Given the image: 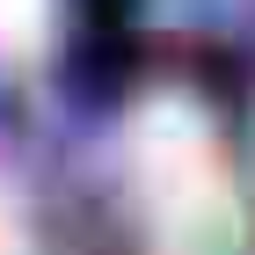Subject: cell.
Returning a JSON list of instances; mask_svg holds the SVG:
<instances>
[{"label":"cell","mask_w":255,"mask_h":255,"mask_svg":"<svg viewBox=\"0 0 255 255\" xmlns=\"http://www.w3.org/2000/svg\"><path fill=\"white\" fill-rule=\"evenodd\" d=\"M51 29V0H0V51H37Z\"/></svg>","instance_id":"obj_1"},{"label":"cell","mask_w":255,"mask_h":255,"mask_svg":"<svg viewBox=\"0 0 255 255\" xmlns=\"http://www.w3.org/2000/svg\"><path fill=\"white\" fill-rule=\"evenodd\" d=\"M7 248H15V234H7V204H0V255H7Z\"/></svg>","instance_id":"obj_2"}]
</instances>
